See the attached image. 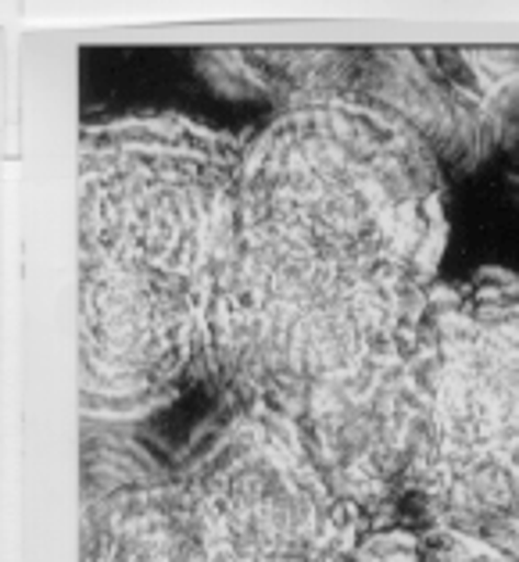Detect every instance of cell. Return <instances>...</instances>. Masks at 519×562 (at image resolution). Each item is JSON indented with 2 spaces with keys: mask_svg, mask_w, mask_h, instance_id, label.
Here are the masks:
<instances>
[{
  "mask_svg": "<svg viewBox=\"0 0 519 562\" xmlns=\"http://www.w3.org/2000/svg\"><path fill=\"white\" fill-rule=\"evenodd\" d=\"M337 562H419V527L405 519L365 524Z\"/></svg>",
  "mask_w": 519,
  "mask_h": 562,
  "instance_id": "6",
  "label": "cell"
},
{
  "mask_svg": "<svg viewBox=\"0 0 519 562\" xmlns=\"http://www.w3.org/2000/svg\"><path fill=\"white\" fill-rule=\"evenodd\" d=\"M176 473L198 562H337L369 524L291 423L262 405L218 402Z\"/></svg>",
  "mask_w": 519,
  "mask_h": 562,
  "instance_id": "4",
  "label": "cell"
},
{
  "mask_svg": "<svg viewBox=\"0 0 519 562\" xmlns=\"http://www.w3.org/2000/svg\"><path fill=\"white\" fill-rule=\"evenodd\" d=\"M240 136L176 112L79 133V402L98 423L169 408L201 383L204 305Z\"/></svg>",
  "mask_w": 519,
  "mask_h": 562,
  "instance_id": "2",
  "label": "cell"
},
{
  "mask_svg": "<svg viewBox=\"0 0 519 562\" xmlns=\"http://www.w3.org/2000/svg\"><path fill=\"white\" fill-rule=\"evenodd\" d=\"M419 562H519V552L452 527H419Z\"/></svg>",
  "mask_w": 519,
  "mask_h": 562,
  "instance_id": "7",
  "label": "cell"
},
{
  "mask_svg": "<svg viewBox=\"0 0 519 562\" xmlns=\"http://www.w3.org/2000/svg\"><path fill=\"white\" fill-rule=\"evenodd\" d=\"M83 562H198L176 462L129 423L87 419Z\"/></svg>",
  "mask_w": 519,
  "mask_h": 562,
  "instance_id": "5",
  "label": "cell"
},
{
  "mask_svg": "<svg viewBox=\"0 0 519 562\" xmlns=\"http://www.w3.org/2000/svg\"><path fill=\"white\" fill-rule=\"evenodd\" d=\"M402 519L501 544L519 498V277L487 266L437 280L413 359Z\"/></svg>",
  "mask_w": 519,
  "mask_h": 562,
  "instance_id": "3",
  "label": "cell"
},
{
  "mask_svg": "<svg viewBox=\"0 0 519 562\" xmlns=\"http://www.w3.org/2000/svg\"><path fill=\"white\" fill-rule=\"evenodd\" d=\"M448 229L444 161L387 108L305 101L240 136L201 383L291 423L369 524L402 519L408 359Z\"/></svg>",
  "mask_w": 519,
  "mask_h": 562,
  "instance_id": "1",
  "label": "cell"
}]
</instances>
